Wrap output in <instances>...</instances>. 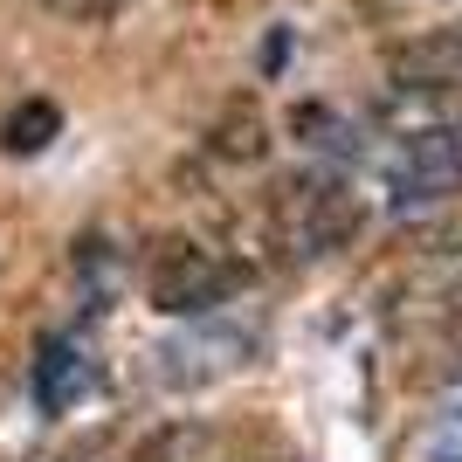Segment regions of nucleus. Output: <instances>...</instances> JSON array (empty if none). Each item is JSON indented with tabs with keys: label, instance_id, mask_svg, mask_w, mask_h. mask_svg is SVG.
I'll return each mask as SVG.
<instances>
[{
	"label": "nucleus",
	"instance_id": "nucleus-8",
	"mask_svg": "<svg viewBox=\"0 0 462 462\" xmlns=\"http://www.w3.org/2000/svg\"><path fill=\"white\" fill-rule=\"evenodd\" d=\"M270 462H290V456H270Z\"/></svg>",
	"mask_w": 462,
	"mask_h": 462
},
{
	"label": "nucleus",
	"instance_id": "nucleus-3",
	"mask_svg": "<svg viewBox=\"0 0 462 462\" xmlns=\"http://www.w3.org/2000/svg\"><path fill=\"white\" fill-rule=\"evenodd\" d=\"M235 359H249V338L235 325H208V331H187L180 346H166V380H214Z\"/></svg>",
	"mask_w": 462,
	"mask_h": 462
},
{
	"label": "nucleus",
	"instance_id": "nucleus-5",
	"mask_svg": "<svg viewBox=\"0 0 462 462\" xmlns=\"http://www.w3.org/2000/svg\"><path fill=\"white\" fill-rule=\"evenodd\" d=\"M56 125H62L56 104H42V97H35V104H21V111L7 117V152H42V145L56 138Z\"/></svg>",
	"mask_w": 462,
	"mask_h": 462
},
{
	"label": "nucleus",
	"instance_id": "nucleus-1",
	"mask_svg": "<svg viewBox=\"0 0 462 462\" xmlns=\"http://www.w3.org/2000/svg\"><path fill=\"white\" fill-rule=\"evenodd\" d=\"M386 193H393V214H428V208H442L448 193H462V125L456 117L401 138V152L386 166Z\"/></svg>",
	"mask_w": 462,
	"mask_h": 462
},
{
	"label": "nucleus",
	"instance_id": "nucleus-6",
	"mask_svg": "<svg viewBox=\"0 0 462 462\" xmlns=\"http://www.w3.org/2000/svg\"><path fill=\"white\" fill-rule=\"evenodd\" d=\"M42 7H56V14H69V21H97V14H111L117 0H42Z\"/></svg>",
	"mask_w": 462,
	"mask_h": 462
},
{
	"label": "nucleus",
	"instance_id": "nucleus-4",
	"mask_svg": "<svg viewBox=\"0 0 462 462\" xmlns=\"http://www.w3.org/2000/svg\"><path fill=\"white\" fill-rule=\"evenodd\" d=\"M407 462H462V414H428V428L407 442Z\"/></svg>",
	"mask_w": 462,
	"mask_h": 462
},
{
	"label": "nucleus",
	"instance_id": "nucleus-7",
	"mask_svg": "<svg viewBox=\"0 0 462 462\" xmlns=\"http://www.w3.org/2000/svg\"><path fill=\"white\" fill-rule=\"evenodd\" d=\"M435 414H462V359H456V366H448L442 393H435Z\"/></svg>",
	"mask_w": 462,
	"mask_h": 462
},
{
	"label": "nucleus",
	"instance_id": "nucleus-2",
	"mask_svg": "<svg viewBox=\"0 0 462 462\" xmlns=\"http://www.w3.org/2000/svg\"><path fill=\"white\" fill-rule=\"evenodd\" d=\"M221 290H228V276L214 270L200 249H187V255H166V263H159V276H152V304H159V310H173V318H200V310L221 304Z\"/></svg>",
	"mask_w": 462,
	"mask_h": 462
}]
</instances>
